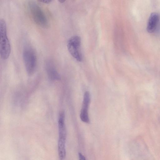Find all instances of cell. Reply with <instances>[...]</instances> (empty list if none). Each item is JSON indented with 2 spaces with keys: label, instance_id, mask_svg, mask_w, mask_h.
<instances>
[{
  "label": "cell",
  "instance_id": "10",
  "mask_svg": "<svg viewBox=\"0 0 160 160\" xmlns=\"http://www.w3.org/2000/svg\"><path fill=\"white\" fill-rule=\"evenodd\" d=\"M39 2H41L42 3H46V4H48L51 3L52 1L51 0H42V1H38Z\"/></svg>",
  "mask_w": 160,
  "mask_h": 160
},
{
  "label": "cell",
  "instance_id": "11",
  "mask_svg": "<svg viewBox=\"0 0 160 160\" xmlns=\"http://www.w3.org/2000/svg\"><path fill=\"white\" fill-rule=\"evenodd\" d=\"M59 1L61 3H63L64 1H65L60 0Z\"/></svg>",
  "mask_w": 160,
  "mask_h": 160
},
{
  "label": "cell",
  "instance_id": "9",
  "mask_svg": "<svg viewBox=\"0 0 160 160\" xmlns=\"http://www.w3.org/2000/svg\"><path fill=\"white\" fill-rule=\"evenodd\" d=\"M79 160H86L85 157L80 152L78 153Z\"/></svg>",
  "mask_w": 160,
  "mask_h": 160
},
{
  "label": "cell",
  "instance_id": "2",
  "mask_svg": "<svg viewBox=\"0 0 160 160\" xmlns=\"http://www.w3.org/2000/svg\"><path fill=\"white\" fill-rule=\"evenodd\" d=\"M22 58L27 73L32 75L36 68L37 59L34 50L30 46L25 45L22 51Z\"/></svg>",
  "mask_w": 160,
  "mask_h": 160
},
{
  "label": "cell",
  "instance_id": "5",
  "mask_svg": "<svg viewBox=\"0 0 160 160\" xmlns=\"http://www.w3.org/2000/svg\"><path fill=\"white\" fill-rule=\"evenodd\" d=\"M59 137L58 147L64 148L67 137V132L65 122V114L63 112H60L58 119Z\"/></svg>",
  "mask_w": 160,
  "mask_h": 160
},
{
  "label": "cell",
  "instance_id": "1",
  "mask_svg": "<svg viewBox=\"0 0 160 160\" xmlns=\"http://www.w3.org/2000/svg\"><path fill=\"white\" fill-rule=\"evenodd\" d=\"M28 8L31 17L36 24L42 28L48 27L49 23L47 17L37 3L32 1L29 2L28 4Z\"/></svg>",
  "mask_w": 160,
  "mask_h": 160
},
{
  "label": "cell",
  "instance_id": "3",
  "mask_svg": "<svg viewBox=\"0 0 160 160\" xmlns=\"http://www.w3.org/2000/svg\"><path fill=\"white\" fill-rule=\"evenodd\" d=\"M0 56L3 60H6L11 53V48L8 38L6 22L3 19L0 20Z\"/></svg>",
  "mask_w": 160,
  "mask_h": 160
},
{
  "label": "cell",
  "instance_id": "6",
  "mask_svg": "<svg viewBox=\"0 0 160 160\" xmlns=\"http://www.w3.org/2000/svg\"><path fill=\"white\" fill-rule=\"evenodd\" d=\"M90 101V95L88 91H86L84 93L82 107L80 114V118L81 120L85 123L89 122L88 114V109Z\"/></svg>",
  "mask_w": 160,
  "mask_h": 160
},
{
  "label": "cell",
  "instance_id": "4",
  "mask_svg": "<svg viewBox=\"0 0 160 160\" xmlns=\"http://www.w3.org/2000/svg\"><path fill=\"white\" fill-rule=\"evenodd\" d=\"M81 40L77 36L70 38L67 42V48L71 55L77 61L81 62L82 57L80 51Z\"/></svg>",
  "mask_w": 160,
  "mask_h": 160
},
{
  "label": "cell",
  "instance_id": "8",
  "mask_svg": "<svg viewBox=\"0 0 160 160\" xmlns=\"http://www.w3.org/2000/svg\"><path fill=\"white\" fill-rule=\"evenodd\" d=\"M45 68L48 77L53 80H58L60 76L52 61L47 60L45 62Z\"/></svg>",
  "mask_w": 160,
  "mask_h": 160
},
{
  "label": "cell",
  "instance_id": "7",
  "mask_svg": "<svg viewBox=\"0 0 160 160\" xmlns=\"http://www.w3.org/2000/svg\"><path fill=\"white\" fill-rule=\"evenodd\" d=\"M160 16L155 12H152L150 15L147 23V30L150 32H152L157 29L159 22Z\"/></svg>",
  "mask_w": 160,
  "mask_h": 160
}]
</instances>
